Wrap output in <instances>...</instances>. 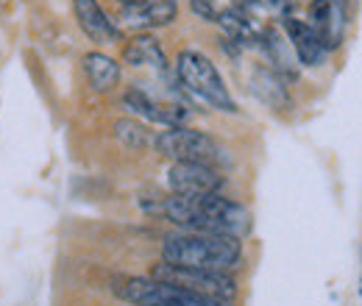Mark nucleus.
<instances>
[{
    "mask_svg": "<svg viewBox=\"0 0 362 306\" xmlns=\"http://www.w3.org/2000/svg\"><path fill=\"white\" fill-rule=\"evenodd\" d=\"M159 212L184 231H209L243 240L251 231V215L243 204L221 192L212 195H170L162 201Z\"/></svg>",
    "mask_w": 362,
    "mask_h": 306,
    "instance_id": "1",
    "label": "nucleus"
},
{
    "mask_svg": "<svg viewBox=\"0 0 362 306\" xmlns=\"http://www.w3.org/2000/svg\"><path fill=\"white\" fill-rule=\"evenodd\" d=\"M243 259V242L226 234L209 231H179L165 237L162 242V262L192 267V270H215L228 273Z\"/></svg>",
    "mask_w": 362,
    "mask_h": 306,
    "instance_id": "2",
    "label": "nucleus"
},
{
    "mask_svg": "<svg viewBox=\"0 0 362 306\" xmlns=\"http://www.w3.org/2000/svg\"><path fill=\"white\" fill-rule=\"evenodd\" d=\"M176 76H179L181 87L189 95H195L198 100L209 103L218 112H237L234 98L228 95L226 81L218 73V67L212 64V59H206L201 50H181L176 59Z\"/></svg>",
    "mask_w": 362,
    "mask_h": 306,
    "instance_id": "3",
    "label": "nucleus"
},
{
    "mask_svg": "<svg viewBox=\"0 0 362 306\" xmlns=\"http://www.w3.org/2000/svg\"><path fill=\"white\" fill-rule=\"evenodd\" d=\"M115 293L132 306H234L226 298H212V295H201V293H189L181 290L176 284L159 281V278H142L132 276L117 281Z\"/></svg>",
    "mask_w": 362,
    "mask_h": 306,
    "instance_id": "4",
    "label": "nucleus"
},
{
    "mask_svg": "<svg viewBox=\"0 0 362 306\" xmlns=\"http://www.w3.org/2000/svg\"><path fill=\"white\" fill-rule=\"evenodd\" d=\"M156 151L173 162H201V165H218L223 162V148L206 131L187 129V126H170L153 139Z\"/></svg>",
    "mask_w": 362,
    "mask_h": 306,
    "instance_id": "5",
    "label": "nucleus"
},
{
    "mask_svg": "<svg viewBox=\"0 0 362 306\" xmlns=\"http://www.w3.org/2000/svg\"><path fill=\"white\" fill-rule=\"evenodd\" d=\"M151 278L176 284V287L189 290V293H201V295H212V298H226V301H231L237 295L234 278L228 273H215V270H192V267L159 262L153 264Z\"/></svg>",
    "mask_w": 362,
    "mask_h": 306,
    "instance_id": "6",
    "label": "nucleus"
},
{
    "mask_svg": "<svg viewBox=\"0 0 362 306\" xmlns=\"http://www.w3.org/2000/svg\"><path fill=\"white\" fill-rule=\"evenodd\" d=\"M168 187L173 195H212L223 189V175L218 173V167L212 165H201V162H173V167L168 170Z\"/></svg>",
    "mask_w": 362,
    "mask_h": 306,
    "instance_id": "7",
    "label": "nucleus"
},
{
    "mask_svg": "<svg viewBox=\"0 0 362 306\" xmlns=\"http://www.w3.org/2000/svg\"><path fill=\"white\" fill-rule=\"evenodd\" d=\"M349 11L346 0H313L310 6V28L315 31L323 50H337L346 37Z\"/></svg>",
    "mask_w": 362,
    "mask_h": 306,
    "instance_id": "8",
    "label": "nucleus"
},
{
    "mask_svg": "<svg viewBox=\"0 0 362 306\" xmlns=\"http://www.w3.org/2000/svg\"><path fill=\"white\" fill-rule=\"evenodd\" d=\"M176 17H179V0H134L120 11V23L139 34L170 25Z\"/></svg>",
    "mask_w": 362,
    "mask_h": 306,
    "instance_id": "9",
    "label": "nucleus"
},
{
    "mask_svg": "<svg viewBox=\"0 0 362 306\" xmlns=\"http://www.w3.org/2000/svg\"><path fill=\"white\" fill-rule=\"evenodd\" d=\"M73 11H76V20H78L81 31L90 37L92 42L109 45L120 40V28H117L115 20L100 8L98 0H73Z\"/></svg>",
    "mask_w": 362,
    "mask_h": 306,
    "instance_id": "10",
    "label": "nucleus"
},
{
    "mask_svg": "<svg viewBox=\"0 0 362 306\" xmlns=\"http://www.w3.org/2000/svg\"><path fill=\"white\" fill-rule=\"evenodd\" d=\"M123 100H126V106H129L134 114L151 120V123H159V126H165V129H170V126H184V120H187L184 106L156 103L145 89H139V87L129 89V92L123 95Z\"/></svg>",
    "mask_w": 362,
    "mask_h": 306,
    "instance_id": "11",
    "label": "nucleus"
},
{
    "mask_svg": "<svg viewBox=\"0 0 362 306\" xmlns=\"http://www.w3.org/2000/svg\"><path fill=\"white\" fill-rule=\"evenodd\" d=\"M284 34L290 40V47L296 53V59L304 64V67H317L326 56L323 45L317 42L315 31L310 28V23L304 20H296V17H287L284 20Z\"/></svg>",
    "mask_w": 362,
    "mask_h": 306,
    "instance_id": "12",
    "label": "nucleus"
},
{
    "mask_svg": "<svg viewBox=\"0 0 362 306\" xmlns=\"http://www.w3.org/2000/svg\"><path fill=\"white\" fill-rule=\"evenodd\" d=\"M123 61L132 67L168 70V56L153 34H136L134 40H129V45L123 47Z\"/></svg>",
    "mask_w": 362,
    "mask_h": 306,
    "instance_id": "13",
    "label": "nucleus"
},
{
    "mask_svg": "<svg viewBox=\"0 0 362 306\" xmlns=\"http://www.w3.org/2000/svg\"><path fill=\"white\" fill-rule=\"evenodd\" d=\"M84 73L95 92H112L120 84V64L100 50H92L84 56Z\"/></svg>",
    "mask_w": 362,
    "mask_h": 306,
    "instance_id": "14",
    "label": "nucleus"
},
{
    "mask_svg": "<svg viewBox=\"0 0 362 306\" xmlns=\"http://www.w3.org/2000/svg\"><path fill=\"white\" fill-rule=\"evenodd\" d=\"M251 89H254V95H257L262 103H268V106L276 109V112H281V109L290 106L287 87H284V81H281V76H279L276 70L257 67L254 76H251Z\"/></svg>",
    "mask_w": 362,
    "mask_h": 306,
    "instance_id": "15",
    "label": "nucleus"
},
{
    "mask_svg": "<svg viewBox=\"0 0 362 306\" xmlns=\"http://www.w3.org/2000/svg\"><path fill=\"white\" fill-rule=\"evenodd\" d=\"M218 23L223 25V31H226V37L231 40V42H237V45L259 42V28L254 25L251 14L240 11L237 6H231V8H226V11H221V14H218Z\"/></svg>",
    "mask_w": 362,
    "mask_h": 306,
    "instance_id": "16",
    "label": "nucleus"
},
{
    "mask_svg": "<svg viewBox=\"0 0 362 306\" xmlns=\"http://www.w3.org/2000/svg\"><path fill=\"white\" fill-rule=\"evenodd\" d=\"M259 42L265 47V53H268V59H271V64L279 70V73H284V76H296V64H293V53H290V47L287 42L281 40V34L279 31H273L268 28L265 34H259Z\"/></svg>",
    "mask_w": 362,
    "mask_h": 306,
    "instance_id": "17",
    "label": "nucleus"
},
{
    "mask_svg": "<svg viewBox=\"0 0 362 306\" xmlns=\"http://www.w3.org/2000/svg\"><path fill=\"white\" fill-rule=\"evenodd\" d=\"M115 136H117L126 148H132V151H142V148L151 145L148 129H145L139 120H132V117H123V120L115 123Z\"/></svg>",
    "mask_w": 362,
    "mask_h": 306,
    "instance_id": "18",
    "label": "nucleus"
},
{
    "mask_svg": "<svg viewBox=\"0 0 362 306\" xmlns=\"http://www.w3.org/2000/svg\"><path fill=\"white\" fill-rule=\"evenodd\" d=\"M189 8H192V14H198L201 20H206V23H218V6H215V0H189Z\"/></svg>",
    "mask_w": 362,
    "mask_h": 306,
    "instance_id": "19",
    "label": "nucleus"
},
{
    "mask_svg": "<svg viewBox=\"0 0 362 306\" xmlns=\"http://www.w3.org/2000/svg\"><path fill=\"white\" fill-rule=\"evenodd\" d=\"M120 3H123V6H129V3H134V0H120Z\"/></svg>",
    "mask_w": 362,
    "mask_h": 306,
    "instance_id": "20",
    "label": "nucleus"
},
{
    "mask_svg": "<svg viewBox=\"0 0 362 306\" xmlns=\"http://www.w3.org/2000/svg\"><path fill=\"white\" fill-rule=\"evenodd\" d=\"M271 3H276V6H281V3H284V0H271Z\"/></svg>",
    "mask_w": 362,
    "mask_h": 306,
    "instance_id": "21",
    "label": "nucleus"
},
{
    "mask_svg": "<svg viewBox=\"0 0 362 306\" xmlns=\"http://www.w3.org/2000/svg\"><path fill=\"white\" fill-rule=\"evenodd\" d=\"M360 295H362V281H360Z\"/></svg>",
    "mask_w": 362,
    "mask_h": 306,
    "instance_id": "22",
    "label": "nucleus"
}]
</instances>
